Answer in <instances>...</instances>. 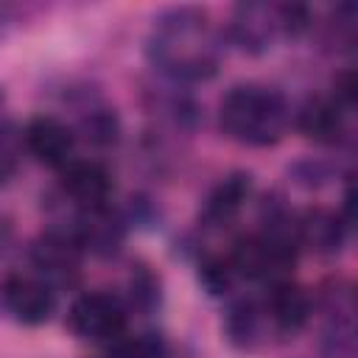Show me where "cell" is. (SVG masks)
Here are the masks:
<instances>
[{"label":"cell","mask_w":358,"mask_h":358,"mask_svg":"<svg viewBox=\"0 0 358 358\" xmlns=\"http://www.w3.org/2000/svg\"><path fill=\"white\" fill-rule=\"evenodd\" d=\"M224 42L199 6H171L151 22L148 62L173 81H210L218 73Z\"/></svg>","instance_id":"obj_1"},{"label":"cell","mask_w":358,"mask_h":358,"mask_svg":"<svg viewBox=\"0 0 358 358\" xmlns=\"http://www.w3.org/2000/svg\"><path fill=\"white\" fill-rule=\"evenodd\" d=\"M291 123V106L285 95L263 84H235L218 106L221 131L252 148H268L282 140Z\"/></svg>","instance_id":"obj_2"},{"label":"cell","mask_w":358,"mask_h":358,"mask_svg":"<svg viewBox=\"0 0 358 358\" xmlns=\"http://www.w3.org/2000/svg\"><path fill=\"white\" fill-rule=\"evenodd\" d=\"M129 324V305L112 291H84L67 310V327L81 341H117Z\"/></svg>","instance_id":"obj_3"},{"label":"cell","mask_w":358,"mask_h":358,"mask_svg":"<svg viewBox=\"0 0 358 358\" xmlns=\"http://www.w3.org/2000/svg\"><path fill=\"white\" fill-rule=\"evenodd\" d=\"M0 296L6 310L20 324H28V327H39L50 322V316L56 313V291L39 274H22V271L8 274L3 280Z\"/></svg>","instance_id":"obj_4"},{"label":"cell","mask_w":358,"mask_h":358,"mask_svg":"<svg viewBox=\"0 0 358 358\" xmlns=\"http://www.w3.org/2000/svg\"><path fill=\"white\" fill-rule=\"evenodd\" d=\"M280 20H277V6L268 3H238L232 8L229 25H227V39L249 53L260 56L271 50V45L280 39Z\"/></svg>","instance_id":"obj_5"},{"label":"cell","mask_w":358,"mask_h":358,"mask_svg":"<svg viewBox=\"0 0 358 358\" xmlns=\"http://www.w3.org/2000/svg\"><path fill=\"white\" fill-rule=\"evenodd\" d=\"M70 232L81 252H90L95 257H112L126 241V221L117 210H112V204L87 207L78 210Z\"/></svg>","instance_id":"obj_6"},{"label":"cell","mask_w":358,"mask_h":358,"mask_svg":"<svg viewBox=\"0 0 358 358\" xmlns=\"http://www.w3.org/2000/svg\"><path fill=\"white\" fill-rule=\"evenodd\" d=\"M78 260L81 249L70 229H48L31 243V263L50 285L73 282L78 277Z\"/></svg>","instance_id":"obj_7"},{"label":"cell","mask_w":358,"mask_h":358,"mask_svg":"<svg viewBox=\"0 0 358 358\" xmlns=\"http://www.w3.org/2000/svg\"><path fill=\"white\" fill-rule=\"evenodd\" d=\"M22 143L28 148V154L48 165V168H64L70 159H73V151H76V131L53 117V115H36L25 123L22 129Z\"/></svg>","instance_id":"obj_8"},{"label":"cell","mask_w":358,"mask_h":358,"mask_svg":"<svg viewBox=\"0 0 358 358\" xmlns=\"http://www.w3.org/2000/svg\"><path fill=\"white\" fill-rule=\"evenodd\" d=\"M112 173L95 159H70L62 168V190L78 210L103 207L112 196Z\"/></svg>","instance_id":"obj_9"},{"label":"cell","mask_w":358,"mask_h":358,"mask_svg":"<svg viewBox=\"0 0 358 358\" xmlns=\"http://www.w3.org/2000/svg\"><path fill=\"white\" fill-rule=\"evenodd\" d=\"M263 308H266V316L277 336H296L310 319V299L291 280L271 282L268 294L263 299Z\"/></svg>","instance_id":"obj_10"},{"label":"cell","mask_w":358,"mask_h":358,"mask_svg":"<svg viewBox=\"0 0 358 358\" xmlns=\"http://www.w3.org/2000/svg\"><path fill=\"white\" fill-rule=\"evenodd\" d=\"M255 179L249 171H232L227 173L204 199L201 204V224L204 227H227L238 218V213L246 207L252 196Z\"/></svg>","instance_id":"obj_11"},{"label":"cell","mask_w":358,"mask_h":358,"mask_svg":"<svg viewBox=\"0 0 358 358\" xmlns=\"http://www.w3.org/2000/svg\"><path fill=\"white\" fill-rule=\"evenodd\" d=\"M268 333L271 330V322L266 316V308H263V299H252V296H243V299H235L227 313H224V336L232 347L238 350H257L260 344L268 341Z\"/></svg>","instance_id":"obj_12"},{"label":"cell","mask_w":358,"mask_h":358,"mask_svg":"<svg viewBox=\"0 0 358 358\" xmlns=\"http://www.w3.org/2000/svg\"><path fill=\"white\" fill-rule=\"evenodd\" d=\"M347 221L324 207H310L302 215H296V232H299V246L322 255V257H333L344 249L347 243Z\"/></svg>","instance_id":"obj_13"},{"label":"cell","mask_w":358,"mask_h":358,"mask_svg":"<svg viewBox=\"0 0 358 358\" xmlns=\"http://www.w3.org/2000/svg\"><path fill=\"white\" fill-rule=\"evenodd\" d=\"M294 123L308 140L333 145L347 134V109L333 95L330 98H308L294 112Z\"/></svg>","instance_id":"obj_14"},{"label":"cell","mask_w":358,"mask_h":358,"mask_svg":"<svg viewBox=\"0 0 358 358\" xmlns=\"http://www.w3.org/2000/svg\"><path fill=\"white\" fill-rule=\"evenodd\" d=\"M78 131L92 145H112L120 137V120L109 106H90L78 120Z\"/></svg>","instance_id":"obj_15"},{"label":"cell","mask_w":358,"mask_h":358,"mask_svg":"<svg viewBox=\"0 0 358 358\" xmlns=\"http://www.w3.org/2000/svg\"><path fill=\"white\" fill-rule=\"evenodd\" d=\"M103 358H171V350L162 336L140 333V336H129V338L120 336L117 341H112V347Z\"/></svg>","instance_id":"obj_16"},{"label":"cell","mask_w":358,"mask_h":358,"mask_svg":"<svg viewBox=\"0 0 358 358\" xmlns=\"http://www.w3.org/2000/svg\"><path fill=\"white\" fill-rule=\"evenodd\" d=\"M159 302H162L159 277L154 271H148L145 266H137L129 280V305L143 313H154L159 308Z\"/></svg>","instance_id":"obj_17"},{"label":"cell","mask_w":358,"mask_h":358,"mask_svg":"<svg viewBox=\"0 0 358 358\" xmlns=\"http://www.w3.org/2000/svg\"><path fill=\"white\" fill-rule=\"evenodd\" d=\"M199 282L204 285L207 294L224 296V294L232 291L235 271H232V266H229L227 257H207V260H201V266H199Z\"/></svg>","instance_id":"obj_18"},{"label":"cell","mask_w":358,"mask_h":358,"mask_svg":"<svg viewBox=\"0 0 358 358\" xmlns=\"http://www.w3.org/2000/svg\"><path fill=\"white\" fill-rule=\"evenodd\" d=\"M291 176L299 187H308V190H316V187H324L330 179H333V168L322 159H299L294 168H291Z\"/></svg>","instance_id":"obj_19"},{"label":"cell","mask_w":358,"mask_h":358,"mask_svg":"<svg viewBox=\"0 0 358 358\" xmlns=\"http://www.w3.org/2000/svg\"><path fill=\"white\" fill-rule=\"evenodd\" d=\"M22 140V134L17 137L14 126L0 120V185L8 182L17 171V143Z\"/></svg>","instance_id":"obj_20"},{"label":"cell","mask_w":358,"mask_h":358,"mask_svg":"<svg viewBox=\"0 0 358 358\" xmlns=\"http://www.w3.org/2000/svg\"><path fill=\"white\" fill-rule=\"evenodd\" d=\"M11 22H14V8H11V6H3V3H0V36L6 34V28H8Z\"/></svg>","instance_id":"obj_21"},{"label":"cell","mask_w":358,"mask_h":358,"mask_svg":"<svg viewBox=\"0 0 358 358\" xmlns=\"http://www.w3.org/2000/svg\"><path fill=\"white\" fill-rule=\"evenodd\" d=\"M3 101H6V92H3V87H0V106H3Z\"/></svg>","instance_id":"obj_22"}]
</instances>
